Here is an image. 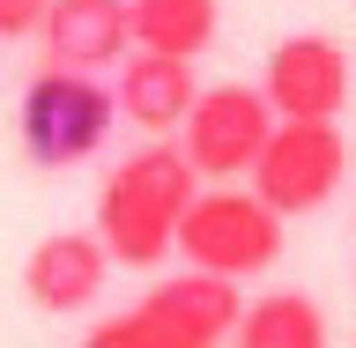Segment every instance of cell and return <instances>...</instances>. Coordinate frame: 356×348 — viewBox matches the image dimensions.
Here are the masks:
<instances>
[{
	"instance_id": "cell-8",
	"label": "cell",
	"mask_w": 356,
	"mask_h": 348,
	"mask_svg": "<svg viewBox=\"0 0 356 348\" xmlns=\"http://www.w3.org/2000/svg\"><path fill=\"white\" fill-rule=\"evenodd\" d=\"M111 282V252L97 230H52V238L30 245V260H22V289H30V304L38 311H89L104 297Z\"/></svg>"
},
{
	"instance_id": "cell-13",
	"label": "cell",
	"mask_w": 356,
	"mask_h": 348,
	"mask_svg": "<svg viewBox=\"0 0 356 348\" xmlns=\"http://www.w3.org/2000/svg\"><path fill=\"white\" fill-rule=\"evenodd\" d=\"M44 22V0H0V38H30Z\"/></svg>"
},
{
	"instance_id": "cell-3",
	"label": "cell",
	"mask_w": 356,
	"mask_h": 348,
	"mask_svg": "<svg viewBox=\"0 0 356 348\" xmlns=\"http://www.w3.org/2000/svg\"><path fill=\"white\" fill-rule=\"evenodd\" d=\"M119 126V97L97 74H74V67H44L30 74L15 104V141L38 171H67V163H89V156L111 141Z\"/></svg>"
},
{
	"instance_id": "cell-2",
	"label": "cell",
	"mask_w": 356,
	"mask_h": 348,
	"mask_svg": "<svg viewBox=\"0 0 356 348\" xmlns=\"http://www.w3.org/2000/svg\"><path fill=\"white\" fill-rule=\"evenodd\" d=\"M238 311H245L238 282L200 274V267H178V274H163V282L141 297V304L97 319L82 348H216V341H230Z\"/></svg>"
},
{
	"instance_id": "cell-6",
	"label": "cell",
	"mask_w": 356,
	"mask_h": 348,
	"mask_svg": "<svg viewBox=\"0 0 356 348\" xmlns=\"http://www.w3.org/2000/svg\"><path fill=\"white\" fill-rule=\"evenodd\" d=\"M267 133H275V104H267L252 82H216L200 89L186 126H178V149L208 185H230V178H252Z\"/></svg>"
},
{
	"instance_id": "cell-11",
	"label": "cell",
	"mask_w": 356,
	"mask_h": 348,
	"mask_svg": "<svg viewBox=\"0 0 356 348\" xmlns=\"http://www.w3.org/2000/svg\"><path fill=\"white\" fill-rule=\"evenodd\" d=\"M134 52H171V60H200L222 30L216 0H127Z\"/></svg>"
},
{
	"instance_id": "cell-9",
	"label": "cell",
	"mask_w": 356,
	"mask_h": 348,
	"mask_svg": "<svg viewBox=\"0 0 356 348\" xmlns=\"http://www.w3.org/2000/svg\"><path fill=\"white\" fill-rule=\"evenodd\" d=\"M44 67H74V74H104L134 52L127 0H44Z\"/></svg>"
},
{
	"instance_id": "cell-4",
	"label": "cell",
	"mask_w": 356,
	"mask_h": 348,
	"mask_svg": "<svg viewBox=\"0 0 356 348\" xmlns=\"http://www.w3.org/2000/svg\"><path fill=\"white\" fill-rule=\"evenodd\" d=\"M178 260L222 282H252L282 260V215L252 185H200L178 222Z\"/></svg>"
},
{
	"instance_id": "cell-5",
	"label": "cell",
	"mask_w": 356,
	"mask_h": 348,
	"mask_svg": "<svg viewBox=\"0 0 356 348\" xmlns=\"http://www.w3.org/2000/svg\"><path fill=\"white\" fill-rule=\"evenodd\" d=\"M341 178H349V141L334 119H275L260 163H252V193L289 222V215L327 208L341 193Z\"/></svg>"
},
{
	"instance_id": "cell-12",
	"label": "cell",
	"mask_w": 356,
	"mask_h": 348,
	"mask_svg": "<svg viewBox=\"0 0 356 348\" xmlns=\"http://www.w3.org/2000/svg\"><path fill=\"white\" fill-rule=\"evenodd\" d=\"M230 348H327V311L305 289H267L238 311Z\"/></svg>"
},
{
	"instance_id": "cell-10",
	"label": "cell",
	"mask_w": 356,
	"mask_h": 348,
	"mask_svg": "<svg viewBox=\"0 0 356 348\" xmlns=\"http://www.w3.org/2000/svg\"><path fill=\"white\" fill-rule=\"evenodd\" d=\"M111 97H119V119H134L149 141H163V133L186 126L200 82H193V60H171V52H127Z\"/></svg>"
},
{
	"instance_id": "cell-1",
	"label": "cell",
	"mask_w": 356,
	"mask_h": 348,
	"mask_svg": "<svg viewBox=\"0 0 356 348\" xmlns=\"http://www.w3.org/2000/svg\"><path fill=\"white\" fill-rule=\"evenodd\" d=\"M200 193V171L186 163L178 141H141L127 163H111L104 193H97V238L111 267H163L178 252V222Z\"/></svg>"
},
{
	"instance_id": "cell-7",
	"label": "cell",
	"mask_w": 356,
	"mask_h": 348,
	"mask_svg": "<svg viewBox=\"0 0 356 348\" xmlns=\"http://www.w3.org/2000/svg\"><path fill=\"white\" fill-rule=\"evenodd\" d=\"M260 97L275 104V119H341L349 104V52L327 30H297L267 52Z\"/></svg>"
}]
</instances>
